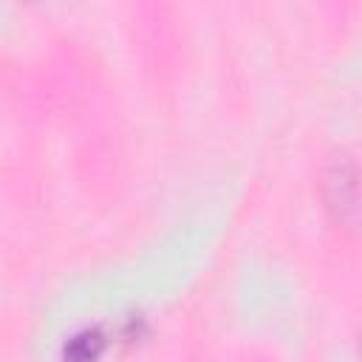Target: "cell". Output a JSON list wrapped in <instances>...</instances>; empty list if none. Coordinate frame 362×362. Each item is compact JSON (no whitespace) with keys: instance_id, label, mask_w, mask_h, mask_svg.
<instances>
[{"instance_id":"cell-1","label":"cell","mask_w":362,"mask_h":362,"mask_svg":"<svg viewBox=\"0 0 362 362\" xmlns=\"http://www.w3.org/2000/svg\"><path fill=\"white\" fill-rule=\"evenodd\" d=\"M99 351H102L99 334H96V331H82V334H76V337L68 342L65 359H68V362H93V359L99 356Z\"/></svg>"}]
</instances>
